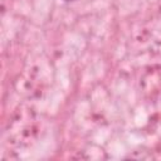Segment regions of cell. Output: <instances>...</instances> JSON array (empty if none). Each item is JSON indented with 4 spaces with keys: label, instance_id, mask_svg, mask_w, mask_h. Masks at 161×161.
<instances>
[{
    "label": "cell",
    "instance_id": "6da1fadb",
    "mask_svg": "<svg viewBox=\"0 0 161 161\" xmlns=\"http://www.w3.org/2000/svg\"><path fill=\"white\" fill-rule=\"evenodd\" d=\"M64 1H75V0H64Z\"/></svg>",
    "mask_w": 161,
    "mask_h": 161
}]
</instances>
